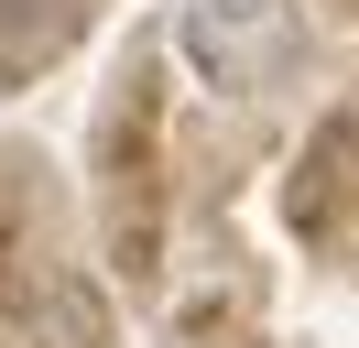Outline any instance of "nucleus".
I'll list each match as a JSON object with an SVG mask.
<instances>
[{"mask_svg": "<svg viewBox=\"0 0 359 348\" xmlns=\"http://www.w3.org/2000/svg\"><path fill=\"white\" fill-rule=\"evenodd\" d=\"M175 55L196 65V87H218V98H262V87H283L294 55H305V0H185Z\"/></svg>", "mask_w": 359, "mask_h": 348, "instance_id": "nucleus-1", "label": "nucleus"}, {"mask_svg": "<svg viewBox=\"0 0 359 348\" xmlns=\"http://www.w3.org/2000/svg\"><path fill=\"white\" fill-rule=\"evenodd\" d=\"M88 337H98V294H76V283H44L11 316V348H88Z\"/></svg>", "mask_w": 359, "mask_h": 348, "instance_id": "nucleus-2", "label": "nucleus"}, {"mask_svg": "<svg viewBox=\"0 0 359 348\" xmlns=\"http://www.w3.org/2000/svg\"><path fill=\"white\" fill-rule=\"evenodd\" d=\"M55 33H66V0H0V55H11V65L44 55Z\"/></svg>", "mask_w": 359, "mask_h": 348, "instance_id": "nucleus-3", "label": "nucleus"}]
</instances>
